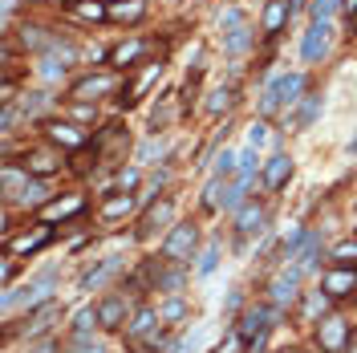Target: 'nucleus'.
<instances>
[{"mask_svg": "<svg viewBox=\"0 0 357 353\" xmlns=\"http://www.w3.org/2000/svg\"><path fill=\"white\" fill-rule=\"evenodd\" d=\"M195 244H199L195 223H179V228H170V235L163 240V260H167V264H187V260L195 256Z\"/></svg>", "mask_w": 357, "mask_h": 353, "instance_id": "obj_1", "label": "nucleus"}, {"mask_svg": "<svg viewBox=\"0 0 357 353\" xmlns=\"http://www.w3.org/2000/svg\"><path fill=\"white\" fill-rule=\"evenodd\" d=\"M301 86H305V77L301 73H285V77H276L272 86H268V94H264V102H260V110L264 114H272L276 106H292L296 102V94H301Z\"/></svg>", "mask_w": 357, "mask_h": 353, "instance_id": "obj_2", "label": "nucleus"}, {"mask_svg": "<svg viewBox=\"0 0 357 353\" xmlns=\"http://www.w3.org/2000/svg\"><path fill=\"white\" fill-rule=\"evenodd\" d=\"M349 321L345 317H325L321 325H317V345L325 353H341V350H349Z\"/></svg>", "mask_w": 357, "mask_h": 353, "instance_id": "obj_3", "label": "nucleus"}, {"mask_svg": "<svg viewBox=\"0 0 357 353\" xmlns=\"http://www.w3.org/2000/svg\"><path fill=\"white\" fill-rule=\"evenodd\" d=\"M321 292H325L329 301H345V297H354L357 292V272L354 268H329V272L321 276Z\"/></svg>", "mask_w": 357, "mask_h": 353, "instance_id": "obj_4", "label": "nucleus"}, {"mask_svg": "<svg viewBox=\"0 0 357 353\" xmlns=\"http://www.w3.org/2000/svg\"><path fill=\"white\" fill-rule=\"evenodd\" d=\"M276 313L272 308H264V305H256V308H248L244 317H239V341H248V345H260V337L268 333V321H272Z\"/></svg>", "mask_w": 357, "mask_h": 353, "instance_id": "obj_5", "label": "nucleus"}, {"mask_svg": "<svg viewBox=\"0 0 357 353\" xmlns=\"http://www.w3.org/2000/svg\"><path fill=\"white\" fill-rule=\"evenodd\" d=\"M223 33H228V53H244L252 45V29L244 24V13L239 8H228L223 13Z\"/></svg>", "mask_w": 357, "mask_h": 353, "instance_id": "obj_6", "label": "nucleus"}, {"mask_svg": "<svg viewBox=\"0 0 357 353\" xmlns=\"http://www.w3.org/2000/svg\"><path fill=\"white\" fill-rule=\"evenodd\" d=\"M329 21H312L309 33H305V41H301V57L305 61H317V57H325V49H329Z\"/></svg>", "mask_w": 357, "mask_h": 353, "instance_id": "obj_7", "label": "nucleus"}, {"mask_svg": "<svg viewBox=\"0 0 357 353\" xmlns=\"http://www.w3.org/2000/svg\"><path fill=\"white\" fill-rule=\"evenodd\" d=\"M110 90H118V77L114 73H102V77H86V81H77L70 90L73 102H90V97H102V94H110Z\"/></svg>", "mask_w": 357, "mask_h": 353, "instance_id": "obj_8", "label": "nucleus"}, {"mask_svg": "<svg viewBox=\"0 0 357 353\" xmlns=\"http://www.w3.org/2000/svg\"><path fill=\"white\" fill-rule=\"evenodd\" d=\"M268 292H272V305H292L301 297V276L296 272H280V276H272Z\"/></svg>", "mask_w": 357, "mask_h": 353, "instance_id": "obj_9", "label": "nucleus"}, {"mask_svg": "<svg viewBox=\"0 0 357 353\" xmlns=\"http://www.w3.org/2000/svg\"><path fill=\"white\" fill-rule=\"evenodd\" d=\"M292 179V159L288 155H272L268 159V166H264V187L268 191H280Z\"/></svg>", "mask_w": 357, "mask_h": 353, "instance_id": "obj_10", "label": "nucleus"}, {"mask_svg": "<svg viewBox=\"0 0 357 353\" xmlns=\"http://www.w3.org/2000/svg\"><path fill=\"white\" fill-rule=\"evenodd\" d=\"M57 166H61V155H57V150H45V146H41V150H29V155H24V171L37 175V179H41V175H53Z\"/></svg>", "mask_w": 357, "mask_h": 353, "instance_id": "obj_11", "label": "nucleus"}, {"mask_svg": "<svg viewBox=\"0 0 357 353\" xmlns=\"http://www.w3.org/2000/svg\"><path fill=\"white\" fill-rule=\"evenodd\" d=\"M122 321H126V301H122V297H106V301L97 305V325H102V329H118Z\"/></svg>", "mask_w": 357, "mask_h": 353, "instance_id": "obj_12", "label": "nucleus"}, {"mask_svg": "<svg viewBox=\"0 0 357 353\" xmlns=\"http://www.w3.org/2000/svg\"><path fill=\"white\" fill-rule=\"evenodd\" d=\"M288 13H292V4H288V0H272V4L264 8V33H268V37H276V33L285 29Z\"/></svg>", "mask_w": 357, "mask_h": 353, "instance_id": "obj_13", "label": "nucleus"}, {"mask_svg": "<svg viewBox=\"0 0 357 353\" xmlns=\"http://www.w3.org/2000/svg\"><path fill=\"white\" fill-rule=\"evenodd\" d=\"M49 139L57 146H86V130H77L70 122H49Z\"/></svg>", "mask_w": 357, "mask_h": 353, "instance_id": "obj_14", "label": "nucleus"}, {"mask_svg": "<svg viewBox=\"0 0 357 353\" xmlns=\"http://www.w3.org/2000/svg\"><path fill=\"white\" fill-rule=\"evenodd\" d=\"M260 223H264V207L260 203H244L236 215V232L239 235H252V232H260Z\"/></svg>", "mask_w": 357, "mask_h": 353, "instance_id": "obj_15", "label": "nucleus"}, {"mask_svg": "<svg viewBox=\"0 0 357 353\" xmlns=\"http://www.w3.org/2000/svg\"><path fill=\"white\" fill-rule=\"evenodd\" d=\"M86 207V199L81 195H65V199H57V203H45V219H65V215H77Z\"/></svg>", "mask_w": 357, "mask_h": 353, "instance_id": "obj_16", "label": "nucleus"}, {"mask_svg": "<svg viewBox=\"0 0 357 353\" xmlns=\"http://www.w3.org/2000/svg\"><path fill=\"white\" fill-rule=\"evenodd\" d=\"M154 321H159V313H154V308H138V313H134V321L126 325V333H130L134 341H143V337L154 333Z\"/></svg>", "mask_w": 357, "mask_h": 353, "instance_id": "obj_17", "label": "nucleus"}, {"mask_svg": "<svg viewBox=\"0 0 357 353\" xmlns=\"http://www.w3.org/2000/svg\"><path fill=\"white\" fill-rule=\"evenodd\" d=\"M57 317V301H45V305L33 313V321H24V329L21 333H29V337H37V333H45L49 329V321Z\"/></svg>", "mask_w": 357, "mask_h": 353, "instance_id": "obj_18", "label": "nucleus"}, {"mask_svg": "<svg viewBox=\"0 0 357 353\" xmlns=\"http://www.w3.org/2000/svg\"><path fill=\"white\" fill-rule=\"evenodd\" d=\"M65 8H70L73 17H81V21H102L106 17V4L102 0H65Z\"/></svg>", "mask_w": 357, "mask_h": 353, "instance_id": "obj_19", "label": "nucleus"}, {"mask_svg": "<svg viewBox=\"0 0 357 353\" xmlns=\"http://www.w3.org/2000/svg\"><path fill=\"white\" fill-rule=\"evenodd\" d=\"M134 212V199L130 195H114V199H106L102 203V219H122V215Z\"/></svg>", "mask_w": 357, "mask_h": 353, "instance_id": "obj_20", "label": "nucleus"}, {"mask_svg": "<svg viewBox=\"0 0 357 353\" xmlns=\"http://www.w3.org/2000/svg\"><path fill=\"white\" fill-rule=\"evenodd\" d=\"M118 268H122V260H118V256L102 260V264H97L94 272H86V276H81V288H94V284H102L106 276H110V272H118Z\"/></svg>", "mask_w": 357, "mask_h": 353, "instance_id": "obj_21", "label": "nucleus"}, {"mask_svg": "<svg viewBox=\"0 0 357 353\" xmlns=\"http://www.w3.org/2000/svg\"><path fill=\"white\" fill-rule=\"evenodd\" d=\"M170 212H175V207H170V199H163V203H154V207L146 212V219H143V232H154V228H163V223L170 219Z\"/></svg>", "mask_w": 357, "mask_h": 353, "instance_id": "obj_22", "label": "nucleus"}, {"mask_svg": "<svg viewBox=\"0 0 357 353\" xmlns=\"http://www.w3.org/2000/svg\"><path fill=\"white\" fill-rule=\"evenodd\" d=\"M45 183H41V179H24V187H21V195H17V199H21V203H29V207H37V203H45Z\"/></svg>", "mask_w": 357, "mask_h": 353, "instance_id": "obj_23", "label": "nucleus"}, {"mask_svg": "<svg viewBox=\"0 0 357 353\" xmlns=\"http://www.w3.org/2000/svg\"><path fill=\"white\" fill-rule=\"evenodd\" d=\"M143 13H146L143 0H122V4H114V8H110V17H118V21H138Z\"/></svg>", "mask_w": 357, "mask_h": 353, "instance_id": "obj_24", "label": "nucleus"}, {"mask_svg": "<svg viewBox=\"0 0 357 353\" xmlns=\"http://www.w3.org/2000/svg\"><path fill=\"white\" fill-rule=\"evenodd\" d=\"M45 244H49V232H33V235L13 240V252H37V248H45Z\"/></svg>", "mask_w": 357, "mask_h": 353, "instance_id": "obj_25", "label": "nucleus"}, {"mask_svg": "<svg viewBox=\"0 0 357 353\" xmlns=\"http://www.w3.org/2000/svg\"><path fill=\"white\" fill-rule=\"evenodd\" d=\"M317 252H321V235H309L305 248L296 252V264H301V268H312V264H317Z\"/></svg>", "mask_w": 357, "mask_h": 353, "instance_id": "obj_26", "label": "nucleus"}, {"mask_svg": "<svg viewBox=\"0 0 357 353\" xmlns=\"http://www.w3.org/2000/svg\"><path fill=\"white\" fill-rule=\"evenodd\" d=\"M138 53H143V41H130V45H118V49H114V53H110V61H114V65H130Z\"/></svg>", "mask_w": 357, "mask_h": 353, "instance_id": "obj_27", "label": "nucleus"}, {"mask_svg": "<svg viewBox=\"0 0 357 353\" xmlns=\"http://www.w3.org/2000/svg\"><path fill=\"white\" fill-rule=\"evenodd\" d=\"M321 114V97L312 94V97H305V106H301V114H296V126L305 130V126H312V118Z\"/></svg>", "mask_w": 357, "mask_h": 353, "instance_id": "obj_28", "label": "nucleus"}, {"mask_svg": "<svg viewBox=\"0 0 357 353\" xmlns=\"http://www.w3.org/2000/svg\"><path fill=\"white\" fill-rule=\"evenodd\" d=\"M333 260L337 264H354L357 260V240H341V244L333 248Z\"/></svg>", "mask_w": 357, "mask_h": 353, "instance_id": "obj_29", "label": "nucleus"}, {"mask_svg": "<svg viewBox=\"0 0 357 353\" xmlns=\"http://www.w3.org/2000/svg\"><path fill=\"white\" fill-rule=\"evenodd\" d=\"M159 317H163V321H183V317H187V305L175 297V301H167V305L159 308Z\"/></svg>", "mask_w": 357, "mask_h": 353, "instance_id": "obj_30", "label": "nucleus"}, {"mask_svg": "<svg viewBox=\"0 0 357 353\" xmlns=\"http://www.w3.org/2000/svg\"><path fill=\"white\" fill-rule=\"evenodd\" d=\"M215 264H219V244H212V248L203 252V260H199V276H207V272H215Z\"/></svg>", "mask_w": 357, "mask_h": 353, "instance_id": "obj_31", "label": "nucleus"}, {"mask_svg": "<svg viewBox=\"0 0 357 353\" xmlns=\"http://www.w3.org/2000/svg\"><path fill=\"white\" fill-rule=\"evenodd\" d=\"M236 163H239V159H232V155H228V150H223V155H219V159H215V179H228V175H232V171H236Z\"/></svg>", "mask_w": 357, "mask_h": 353, "instance_id": "obj_32", "label": "nucleus"}, {"mask_svg": "<svg viewBox=\"0 0 357 353\" xmlns=\"http://www.w3.org/2000/svg\"><path fill=\"white\" fill-rule=\"evenodd\" d=\"M228 106H232V90H215V94H212V102H207V110H212V114H219V110H228Z\"/></svg>", "mask_w": 357, "mask_h": 353, "instance_id": "obj_33", "label": "nucleus"}, {"mask_svg": "<svg viewBox=\"0 0 357 353\" xmlns=\"http://www.w3.org/2000/svg\"><path fill=\"white\" fill-rule=\"evenodd\" d=\"M256 163H260V159H256V146H248V150L239 155V175H248V179H252V171H256Z\"/></svg>", "mask_w": 357, "mask_h": 353, "instance_id": "obj_34", "label": "nucleus"}, {"mask_svg": "<svg viewBox=\"0 0 357 353\" xmlns=\"http://www.w3.org/2000/svg\"><path fill=\"white\" fill-rule=\"evenodd\" d=\"M94 321H97V308H81V313L73 317V329H77V333H86L90 325H94Z\"/></svg>", "mask_w": 357, "mask_h": 353, "instance_id": "obj_35", "label": "nucleus"}, {"mask_svg": "<svg viewBox=\"0 0 357 353\" xmlns=\"http://www.w3.org/2000/svg\"><path fill=\"white\" fill-rule=\"evenodd\" d=\"M333 8H337V0H317V4H312V21H329Z\"/></svg>", "mask_w": 357, "mask_h": 353, "instance_id": "obj_36", "label": "nucleus"}, {"mask_svg": "<svg viewBox=\"0 0 357 353\" xmlns=\"http://www.w3.org/2000/svg\"><path fill=\"white\" fill-rule=\"evenodd\" d=\"M45 106H49L45 94H29V97H24V114H41Z\"/></svg>", "mask_w": 357, "mask_h": 353, "instance_id": "obj_37", "label": "nucleus"}, {"mask_svg": "<svg viewBox=\"0 0 357 353\" xmlns=\"http://www.w3.org/2000/svg\"><path fill=\"white\" fill-rule=\"evenodd\" d=\"M264 130H268V126H260V122H256V126H252V130H248V146H260V142L268 139V134H264Z\"/></svg>", "mask_w": 357, "mask_h": 353, "instance_id": "obj_38", "label": "nucleus"}, {"mask_svg": "<svg viewBox=\"0 0 357 353\" xmlns=\"http://www.w3.org/2000/svg\"><path fill=\"white\" fill-rule=\"evenodd\" d=\"M24 45H45V37H41V29H24V37H21Z\"/></svg>", "mask_w": 357, "mask_h": 353, "instance_id": "obj_39", "label": "nucleus"}, {"mask_svg": "<svg viewBox=\"0 0 357 353\" xmlns=\"http://www.w3.org/2000/svg\"><path fill=\"white\" fill-rule=\"evenodd\" d=\"M13 126H17V110H13V106H4V122H0V130H4V134H8V130H13Z\"/></svg>", "mask_w": 357, "mask_h": 353, "instance_id": "obj_40", "label": "nucleus"}, {"mask_svg": "<svg viewBox=\"0 0 357 353\" xmlns=\"http://www.w3.org/2000/svg\"><path fill=\"white\" fill-rule=\"evenodd\" d=\"M159 150H163V146H159V142H146L143 150H138V159H143V163H146V159H154V155H159Z\"/></svg>", "mask_w": 357, "mask_h": 353, "instance_id": "obj_41", "label": "nucleus"}, {"mask_svg": "<svg viewBox=\"0 0 357 353\" xmlns=\"http://www.w3.org/2000/svg\"><path fill=\"white\" fill-rule=\"evenodd\" d=\"M134 183H138V175H134V171H122V175H118V187H134Z\"/></svg>", "mask_w": 357, "mask_h": 353, "instance_id": "obj_42", "label": "nucleus"}, {"mask_svg": "<svg viewBox=\"0 0 357 353\" xmlns=\"http://www.w3.org/2000/svg\"><path fill=\"white\" fill-rule=\"evenodd\" d=\"M29 353H53V341H41V345H33Z\"/></svg>", "mask_w": 357, "mask_h": 353, "instance_id": "obj_43", "label": "nucleus"}, {"mask_svg": "<svg viewBox=\"0 0 357 353\" xmlns=\"http://www.w3.org/2000/svg\"><path fill=\"white\" fill-rule=\"evenodd\" d=\"M17 13V0H4V17H13Z\"/></svg>", "mask_w": 357, "mask_h": 353, "instance_id": "obj_44", "label": "nucleus"}, {"mask_svg": "<svg viewBox=\"0 0 357 353\" xmlns=\"http://www.w3.org/2000/svg\"><path fill=\"white\" fill-rule=\"evenodd\" d=\"M349 353H357V329H354V337H349Z\"/></svg>", "mask_w": 357, "mask_h": 353, "instance_id": "obj_45", "label": "nucleus"}, {"mask_svg": "<svg viewBox=\"0 0 357 353\" xmlns=\"http://www.w3.org/2000/svg\"><path fill=\"white\" fill-rule=\"evenodd\" d=\"M288 4H292V8H296V4H305V0H288Z\"/></svg>", "mask_w": 357, "mask_h": 353, "instance_id": "obj_46", "label": "nucleus"}, {"mask_svg": "<svg viewBox=\"0 0 357 353\" xmlns=\"http://www.w3.org/2000/svg\"><path fill=\"white\" fill-rule=\"evenodd\" d=\"M345 4H349V8H357V0H345Z\"/></svg>", "mask_w": 357, "mask_h": 353, "instance_id": "obj_47", "label": "nucleus"}, {"mask_svg": "<svg viewBox=\"0 0 357 353\" xmlns=\"http://www.w3.org/2000/svg\"><path fill=\"white\" fill-rule=\"evenodd\" d=\"M354 150H357V130H354Z\"/></svg>", "mask_w": 357, "mask_h": 353, "instance_id": "obj_48", "label": "nucleus"}, {"mask_svg": "<svg viewBox=\"0 0 357 353\" xmlns=\"http://www.w3.org/2000/svg\"><path fill=\"white\" fill-rule=\"evenodd\" d=\"M285 353H296V350H285Z\"/></svg>", "mask_w": 357, "mask_h": 353, "instance_id": "obj_49", "label": "nucleus"}]
</instances>
